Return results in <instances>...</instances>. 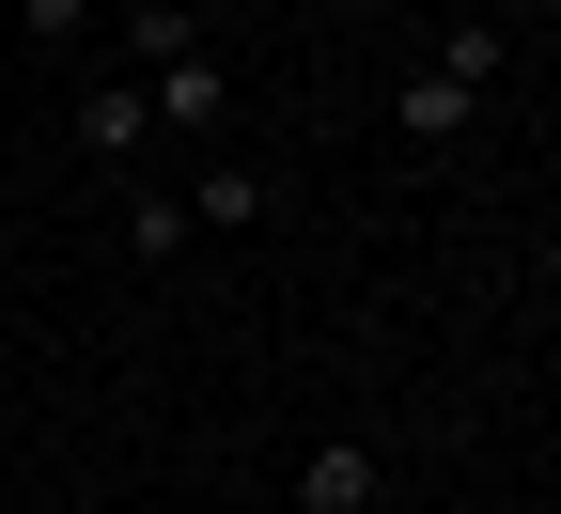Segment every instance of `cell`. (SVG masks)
<instances>
[{"label":"cell","mask_w":561,"mask_h":514,"mask_svg":"<svg viewBox=\"0 0 561 514\" xmlns=\"http://www.w3.org/2000/svg\"><path fill=\"white\" fill-rule=\"evenodd\" d=\"M390 499V453H375V436H328V453L297 468V514H375Z\"/></svg>","instance_id":"3"},{"label":"cell","mask_w":561,"mask_h":514,"mask_svg":"<svg viewBox=\"0 0 561 514\" xmlns=\"http://www.w3.org/2000/svg\"><path fill=\"white\" fill-rule=\"evenodd\" d=\"M500 62H515V32H500V16H453V32H437V62L405 79V140H468V110L500 94Z\"/></svg>","instance_id":"1"},{"label":"cell","mask_w":561,"mask_h":514,"mask_svg":"<svg viewBox=\"0 0 561 514\" xmlns=\"http://www.w3.org/2000/svg\"><path fill=\"white\" fill-rule=\"evenodd\" d=\"M140 140H157V110H140V79H94V94H79V157H110V172H125Z\"/></svg>","instance_id":"4"},{"label":"cell","mask_w":561,"mask_h":514,"mask_svg":"<svg viewBox=\"0 0 561 514\" xmlns=\"http://www.w3.org/2000/svg\"><path fill=\"white\" fill-rule=\"evenodd\" d=\"M250 218H265V172L250 157H219V172L187 187V235H250Z\"/></svg>","instance_id":"5"},{"label":"cell","mask_w":561,"mask_h":514,"mask_svg":"<svg viewBox=\"0 0 561 514\" xmlns=\"http://www.w3.org/2000/svg\"><path fill=\"white\" fill-rule=\"evenodd\" d=\"M140 110H157V140H219V125H234V62H219V47L140 62Z\"/></svg>","instance_id":"2"},{"label":"cell","mask_w":561,"mask_h":514,"mask_svg":"<svg viewBox=\"0 0 561 514\" xmlns=\"http://www.w3.org/2000/svg\"><path fill=\"white\" fill-rule=\"evenodd\" d=\"M125 250L172 265V250H187V187H140V203H125Z\"/></svg>","instance_id":"6"},{"label":"cell","mask_w":561,"mask_h":514,"mask_svg":"<svg viewBox=\"0 0 561 514\" xmlns=\"http://www.w3.org/2000/svg\"><path fill=\"white\" fill-rule=\"evenodd\" d=\"M16 32H32V47H79V32H94V0H16Z\"/></svg>","instance_id":"7"}]
</instances>
